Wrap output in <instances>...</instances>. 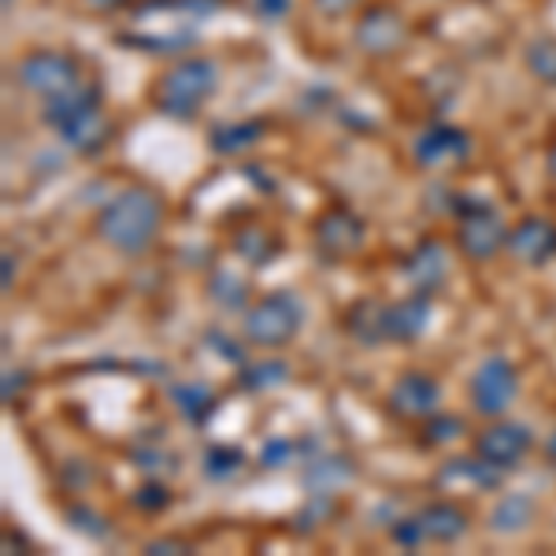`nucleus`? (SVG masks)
<instances>
[{"mask_svg":"<svg viewBox=\"0 0 556 556\" xmlns=\"http://www.w3.org/2000/svg\"><path fill=\"white\" fill-rule=\"evenodd\" d=\"M164 223V201L152 190H123L104 204L97 215V238L123 256H141L156 241Z\"/></svg>","mask_w":556,"mask_h":556,"instance_id":"f257e3e1","label":"nucleus"},{"mask_svg":"<svg viewBox=\"0 0 556 556\" xmlns=\"http://www.w3.org/2000/svg\"><path fill=\"white\" fill-rule=\"evenodd\" d=\"M45 123L78 152H93L104 146L108 138V123H104V108H101V89L97 86H75L67 93L45 101Z\"/></svg>","mask_w":556,"mask_h":556,"instance_id":"f03ea898","label":"nucleus"},{"mask_svg":"<svg viewBox=\"0 0 556 556\" xmlns=\"http://www.w3.org/2000/svg\"><path fill=\"white\" fill-rule=\"evenodd\" d=\"M215 86H219V67L204 56H190L172 71H164V78L152 89V101L172 119H193L215 93Z\"/></svg>","mask_w":556,"mask_h":556,"instance_id":"7ed1b4c3","label":"nucleus"},{"mask_svg":"<svg viewBox=\"0 0 556 556\" xmlns=\"http://www.w3.org/2000/svg\"><path fill=\"white\" fill-rule=\"evenodd\" d=\"M301 323H304V304L290 290H275L249 304L245 319H241V334L256 349H282L298 338Z\"/></svg>","mask_w":556,"mask_h":556,"instance_id":"20e7f679","label":"nucleus"},{"mask_svg":"<svg viewBox=\"0 0 556 556\" xmlns=\"http://www.w3.org/2000/svg\"><path fill=\"white\" fill-rule=\"evenodd\" d=\"M456 219H460V227H456V245H460V253L475 260V264L493 260L508 245V227H505V219L490 208V201H479V197H471V193L460 197V201H456Z\"/></svg>","mask_w":556,"mask_h":556,"instance_id":"39448f33","label":"nucleus"},{"mask_svg":"<svg viewBox=\"0 0 556 556\" xmlns=\"http://www.w3.org/2000/svg\"><path fill=\"white\" fill-rule=\"evenodd\" d=\"M15 83L23 89H30V93L45 97V101H52V97L83 86V64H78L71 52L34 49L15 64Z\"/></svg>","mask_w":556,"mask_h":556,"instance_id":"423d86ee","label":"nucleus"},{"mask_svg":"<svg viewBox=\"0 0 556 556\" xmlns=\"http://www.w3.org/2000/svg\"><path fill=\"white\" fill-rule=\"evenodd\" d=\"M471 405L479 416H505L508 408H513L516 393H519V371L513 361H505V356H486L479 367H475L471 375Z\"/></svg>","mask_w":556,"mask_h":556,"instance_id":"0eeeda50","label":"nucleus"},{"mask_svg":"<svg viewBox=\"0 0 556 556\" xmlns=\"http://www.w3.org/2000/svg\"><path fill=\"white\" fill-rule=\"evenodd\" d=\"M534 450V434L527 424H508V419H497L475 438V456H482L486 464H493L497 471H508L523 460L527 453Z\"/></svg>","mask_w":556,"mask_h":556,"instance_id":"6e6552de","label":"nucleus"},{"mask_svg":"<svg viewBox=\"0 0 556 556\" xmlns=\"http://www.w3.org/2000/svg\"><path fill=\"white\" fill-rule=\"evenodd\" d=\"M390 408L401 419H430L442 405V382L427 371H405L390 386Z\"/></svg>","mask_w":556,"mask_h":556,"instance_id":"1a4fd4ad","label":"nucleus"},{"mask_svg":"<svg viewBox=\"0 0 556 556\" xmlns=\"http://www.w3.org/2000/svg\"><path fill=\"white\" fill-rule=\"evenodd\" d=\"M508 253L527 267H545L556 256V223L545 215H527L508 230Z\"/></svg>","mask_w":556,"mask_h":556,"instance_id":"9d476101","label":"nucleus"},{"mask_svg":"<svg viewBox=\"0 0 556 556\" xmlns=\"http://www.w3.org/2000/svg\"><path fill=\"white\" fill-rule=\"evenodd\" d=\"M471 152V138L456 127H430L416 141V164L427 172H450L460 167Z\"/></svg>","mask_w":556,"mask_h":556,"instance_id":"9b49d317","label":"nucleus"},{"mask_svg":"<svg viewBox=\"0 0 556 556\" xmlns=\"http://www.w3.org/2000/svg\"><path fill=\"white\" fill-rule=\"evenodd\" d=\"M405 34L408 30L397 8L375 4L361 20V26H356V45H361L367 56H390V52H397L405 45Z\"/></svg>","mask_w":556,"mask_h":556,"instance_id":"f8f14e48","label":"nucleus"},{"mask_svg":"<svg viewBox=\"0 0 556 556\" xmlns=\"http://www.w3.org/2000/svg\"><path fill=\"white\" fill-rule=\"evenodd\" d=\"M364 223L349 208H330L316 219V249L330 260H345L364 245Z\"/></svg>","mask_w":556,"mask_h":556,"instance_id":"ddd939ff","label":"nucleus"},{"mask_svg":"<svg viewBox=\"0 0 556 556\" xmlns=\"http://www.w3.org/2000/svg\"><path fill=\"white\" fill-rule=\"evenodd\" d=\"M405 275L412 282V290L430 298V293L445 282V275H450V253H445L442 241H424V245L412 249L405 260Z\"/></svg>","mask_w":556,"mask_h":556,"instance_id":"4468645a","label":"nucleus"},{"mask_svg":"<svg viewBox=\"0 0 556 556\" xmlns=\"http://www.w3.org/2000/svg\"><path fill=\"white\" fill-rule=\"evenodd\" d=\"M430 323V298L412 293V298L386 304V342H416Z\"/></svg>","mask_w":556,"mask_h":556,"instance_id":"2eb2a0df","label":"nucleus"},{"mask_svg":"<svg viewBox=\"0 0 556 556\" xmlns=\"http://www.w3.org/2000/svg\"><path fill=\"white\" fill-rule=\"evenodd\" d=\"M416 519L427 542H438V545H450L468 531V513H464L456 501H430L427 508H419Z\"/></svg>","mask_w":556,"mask_h":556,"instance_id":"dca6fc26","label":"nucleus"},{"mask_svg":"<svg viewBox=\"0 0 556 556\" xmlns=\"http://www.w3.org/2000/svg\"><path fill=\"white\" fill-rule=\"evenodd\" d=\"M345 330L367 349L386 342V304H379V301L353 304V308H349V316H345Z\"/></svg>","mask_w":556,"mask_h":556,"instance_id":"f3484780","label":"nucleus"},{"mask_svg":"<svg viewBox=\"0 0 556 556\" xmlns=\"http://www.w3.org/2000/svg\"><path fill=\"white\" fill-rule=\"evenodd\" d=\"M534 513H538L534 497H527V493H505V497L493 505L490 527L497 534H519L523 527H531Z\"/></svg>","mask_w":556,"mask_h":556,"instance_id":"a211bd4d","label":"nucleus"},{"mask_svg":"<svg viewBox=\"0 0 556 556\" xmlns=\"http://www.w3.org/2000/svg\"><path fill=\"white\" fill-rule=\"evenodd\" d=\"M172 401L178 405V412H182V416L190 419V424H204V419H208L212 412H215V393L204 382H182V386H175Z\"/></svg>","mask_w":556,"mask_h":556,"instance_id":"6ab92c4d","label":"nucleus"},{"mask_svg":"<svg viewBox=\"0 0 556 556\" xmlns=\"http://www.w3.org/2000/svg\"><path fill=\"white\" fill-rule=\"evenodd\" d=\"M260 134H264L260 123H230V127H219L212 134V149L223 152V156H238V152L256 146Z\"/></svg>","mask_w":556,"mask_h":556,"instance_id":"aec40b11","label":"nucleus"},{"mask_svg":"<svg viewBox=\"0 0 556 556\" xmlns=\"http://www.w3.org/2000/svg\"><path fill=\"white\" fill-rule=\"evenodd\" d=\"M527 67L538 83L556 86V38H534L527 45Z\"/></svg>","mask_w":556,"mask_h":556,"instance_id":"412c9836","label":"nucleus"},{"mask_svg":"<svg viewBox=\"0 0 556 556\" xmlns=\"http://www.w3.org/2000/svg\"><path fill=\"white\" fill-rule=\"evenodd\" d=\"M241 464H245L241 450H235V445H215V450H208V456H204V475L215 482H227L241 471Z\"/></svg>","mask_w":556,"mask_h":556,"instance_id":"4be33fe9","label":"nucleus"},{"mask_svg":"<svg viewBox=\"0 0 556 556\" xmlns=\"http://www.w3.org/2000/svg\"><path fill=\"white\" fill-rule=\"evenodd\" d=\"M235 249L245 260H256V264H267L275 256V238L267 235L264 227H245L241 235L235 238Z\"/></svg>","mask_w":556,"mask_h":556,"instance_id":"5701e85b","label":"nucleus"},{"mask_svg":"<svg viewBox=\"0 0 556 556\" xmlns=\"http://www.w3.org/2000/svg\"><path fill=\"white\" fill-rule=\"evenodd\" d=\"M134 505H138L141 513H164V508L172 505V490H167L164 482H146V486L134 493Z\"/></svg>","mask_w":556,"mask_h":556,"instance_id":"b1692460","label":"nucleus"},{"mask_svg":"<svg viewBox=\"0 0 556 556\" xmlns=\"http://www.w3.org/2000/svg\"><path fill=\"white\" fill-rule=\"evenodd\" d=\"M456 434H464V419L442 416V412H434V416H430V424H427V442L430 445H445V442H453Z\"/></svg>","mask_w":556,"mask_h":556,"instance_id":"393cba45","label":"nucleus"},{"mask_svg":"<svg viewBox=\"0 0 556 556\" xmlns=\"http://www.w3.org/2000/svg\"><path fill=\"white\" fill-rule=\"evenodd\" d=\"M286 379V364H253V367H245V382L249 390H264V386H278Z\"/></svg>","mask_w":556,"mask_h":556,"instance_id":"a878e982","label":"nucleus"},{"mask_svg":"<svg viewBox=\"0 0 556 556\" xmlns=\"http://www.w3.org/2000/svg\"><path fill=\"white\" fill-rule=\"evenodd\" d=\"M290 460H293L290 442H267L264 453H260V464H264V468H286Z\"/></svg>","mask_w":556,"mask_h":556,"instance_id":"bb28decb","label":"nucleus"},{"mask_svg":"<svg viewBox=\"0 0 556 556\" xmlns=\"http://www.w3.org/2000/svg\"><path fill=\"white\" fill-rule=\"evenodd\" d=\"M393 542H401L405 549H416V545H424L427 538H424V531H419V519L416 516L401 519V527H393Z\"/></svg>","mask_w":556,"mask_h":556,"instance_id":"cd10ccee","label":"nucleus"},{"mask_svg":"<svg viewBox=\"0 0 556 556\" xmlns=\"http://www.w3.org/2000/svg\"><path fill=\"white\" fill-rule=\"evenodd\" d=\"M253 4L264 20H282V15L290 12V0H253Z\"/></svg>","mask_w":556,"mask_h":556,"instance_id":"c85d7f7f","label":"nucleus"},{"mask_svg":"<svg viewBox=\"0 0 556 556\" xmlns=\"http://www.w3.org/2000/svg\"><path fill=\"white\" fill-rule=\"evenodd\" d=\"M356 4H361V0H316V8L323 15H345V12H353Z\"/></svg>","mask_w":556,"mask_h":556,"instance_id":"c756f323","label":"nucleus"},{"mask_svg":"<svg viewBox=\"0 0 556 556\" xmlns=\"http://www.w3.org/2000/svg\"><path fill=\"white\" fill-rule=\"evenodd\" d=\"M26 386V375L23 371H8L4 375V401H12V393H20Z\"/></svg>","mask_w":556,"mask_h":556,"instance_id":"7c9ffc66","label":"nucleus"},{"mask_svg":"<svg viewBox=\"0 0 556 556\" xmlns=\"http://www.w3.org/2000/svg\"><path fill=\"white\" fill-rule=\"evenodd\" d=\"M71 519H97V516H89L86 508H75V513H71ZM97 523H101V519H97ZM75 527H83L86 534H93V538H101L108 527H89V523H75Z\"/></svg>","mask_w":556,"mask_h":556,"instance_id":"2f4dec72","label":"nucleus"},{"mask_svg":"<svg viewBox=\"0 0 556 556\" xmlns=\"http://www.w3.org/2000/svg\"><path fill=\"white\" fill-rule=\"evenodd\" d=\"M86 8H93V12H112V8H123L130 4V0H83Z\"/></svg>","mask_w":556,"mask_h":556,"instance_id":"473e14b6","label":"nucleus"},{"mask_svg":"<svg viewBox=\"0 0 556 556\" xmlns=\"http://www.w3.org/2000/svg\"><path fill=\"white\" fill-rule=\"evenodd\" d=\"M164 549H190L186 542H172V538H164V542H152L149 553H164Z\"/></svg>","mask_w":556,"mask_h":556,"instance_id":"72a5a7b5","label":"nucleus"},{"mask_svg":"<svg viewBox=\"0 0 556 556\" xmlns=\"http://www.w3.org/2000/svg\"><path fill=\"white\" fill-rule=\"evenodd\" d=\"M4 290H12V253H4Z\"/></svg>","mask_w":556,"mask_h":556,"instance_id":"f704fd0d","label":"nucleus"},{"mask_svg":"<svg viewBox=\"0 0 556 556\" xmlns=\"http://www.w3.org/2000/svg\"><path fill=\"white\" fill-rule=\"evenodd\" d=\"M545 456H549V460H556V430L549 434V445H545Z\"/></svg>","mask_w":556,"mask_h":556,"instance_id":"c9c22d12","label":"nucleus"},{"mask_svg":"<svg viewBox=\"0 0 556 556\" xmlns=\"http://www.w3.org/2000/svg\"><path fill=\"white\" fill-rule=\"evenodd\" d=\"M549 172H553V175H556V146H553V149H549Z\"/></svg>","mask_w":556,"mask_h":556,"instance_id":"e433bc0d","label":"nucleus"}]
</instances>
